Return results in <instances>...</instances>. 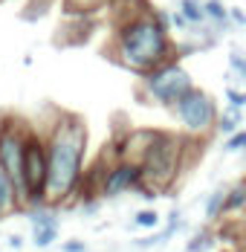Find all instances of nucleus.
<instances>
[{
	"label": "nucleus",
	"instance_id": "1",
	"mask_svg": "<svg viewBox=\"0 0 246 252\" xmlns=\"http://www.w3.org/2000/svg\"><path fill=\"white\" fill-rule=\"evenodd\" d=\"M47 136V203L61 209L78 197L81 180L87 171V125L75 113H58Z\"/></svg>",
	"mask_w": 246,
	"mask_h": 252
},
{
	"label": "nucleus",
	"instance_id": "2",
	"mask_svg": "<svg viewBox=\"0 0 246 252\" xmlns=\"http://www.w3.org/2000/svg\"><path fill=\"white\" fill-rule=\"evenodd\" d=\"M168 15L162 12H151L142 9L133 18H127L116 26V38H113V61L122 64L124 70L136 73L142 78L145 73L162 67L177 58V47H174L171 35H168Z\"/></svg>",
	"mask_w": 246,
	"mask_h": 252
},
{
	"label": "nucleus",
	"instance_id": "3",
	"mask_svg": "<svg viewBox=\"0 0 246 252\" xmlns=\"http://www.w3.org/2000/svg\"><path fill=\"white\" fill-rule=\"evenodd\" d=\"M191 139L171 133V130H154L145 154L139 157V171H142V186L136 194H142L148 200L168 194L177 180L185 168V157H188Z\"/></svg>",
	"mask_w": 246,
	"mask_h": 252
},
{
	"label": "nucleus",
	"instance_id": "4",
	"mask_svg": "<svg viewBox=\"0 0 246 252\" xmlns=\"http://www.w3.org/2000/svg\"><path fill=\"white\" fill-rule=\"evenodd\" d=\"M194 87L197 84L191 78V73L183 67L180 58H174V61H168V64H162V67H156V70H151V73L142 76L139 93L151 104H159V107L171 110L174 104L183 99L188 90H194Z\"/></svg>",
	"mask_w": 246,
	"mask_h": 252
},
{
	"label": "nucleus",
	"instance_id": "5",
	"mask_svg": "<svg viewBox=\"0 0 246 252\" xmlns=\"http://www.w3.org/2000/svg\"><path fill=\"white\" fill-rule=\"evenodd\" d=\"M171 113L188 136H209L217 127V119H220V107H217L215 96L200 90V87L188 90L171 107Z\"/></svg>",
	"mask_w": 246,
	"mask_h": 252
},
{
	"label": "nucleus",
	"instance_id": "6",
	"mask_svg": "<svg viewBox=\"0 0 246 252\" xmlns=\"http://www.w3.org/2000/svg\"><path fill=\"white\" fill-rule=\"evenodd\" d=\"M47 203V136L44 130H29L24 151V194L21 209Z\"/></svg>",
	"mask_w": 246,
	"mask_h": 252
},
{
	"label": "nucleus",
	"instance_id": "7",
	"mask_svg": "<svg viewBox=\"0 0 246 252\" xmlns=\"http://www.w3.org/2000/svg\"><path fill=\"white\" fill-rule=\"evenodd\" d=\"M32 125H26L18 116L0 119V171L9 177L18 189V197L24 194V151Z\"/></svg>",
	"mask_w": 246,
	"mask_h": 252
},
{
	"label": "nucleus",
	"instance_id": "8",
	"mask_svg": "<svg viewBox=\"0 0 246 252\" xmlns=\"http://www.w3.org/2000/svg\"><path fill=\"white\" fill-rule=\"evenodd\" d=\"M139 186H142V171H139V165L130 162V159H113V162L107 165V171H104L98 197H101V200H116V197L130 194V191L136 194Z\"/></svg>",
	"mask_w": 246,
	"mask_h": 252
},
{
	"label": "nucleus",
	"instance_id": "9",
	"mask_svg": "<svg viewBox=\"0 0 246 252\" xmlns=\"http://www.w3.org/2000/svg\"><path fill=\"white\" fill-rule=\"evenodd\" d=\"M26 220L32 229H47V226H61V209L49 206V203H41V206H29L24 209Z\"/></svg>",
	"mask_w": 246,
	"mask_h": 252
},
{
	"label": "nucleus",
	"instance_id": "10",
	"mask_svg": "<svg viewBox=\"0 0 246 252\" xmlns=\"http://www.w3.org/2000/svg\"><path fill=\"white\" fill-rule=\"evenodd\" d=\"M246 212V180L226 186V200H223V218L229 215H244Z\"/></svg>",
	"mask_w": 246,
	"mask_h": 252
},
{
	"label": "nucleus",
	"instance_id": "11",
	"mask_svg": "<svg viewBox=\"0 0 246 252\" xmlns=\"http://www.w3.org/2000/svg\"><path fill=\"white\" fill-rule=\"evenodd\" d=\"M212 250H217V229L212 226V223H206V226H200L188 238L185 252H212Z\"/></svg>",
	"mask_w": 246,
	"mask_h": 252
},
{
	"label": "nucleus",
	"instance_id": "12",
	"mask_svg": "<svg viewBox=\"0 0 246 252\" xmlns=\"http://www.w3.org/2000/svg\"><path fill=\"white\" fill-rule=\"evenodd\" d=\"M21 209V197H18V189L9 177L0 171V218H9L12 212Z\"/></svg>",
	"mask_w": 246,
	"mask_h": 252
},
{
	"label": "nucleus",
	"instance_id": "13",
	"mask_svg": "<svg viewBox=\"0 0 246 252\" xmlns=\"http://www.w3.org/2000/svg\"><path fill=\"white\" fill-rule=\"evenodd\" d=\"M223 200H226V186L215 189V191L206 197V206H203L206 223H217V220H223Z\"/></svg>",
	"mask_w": 246,
	"mask_h": 252
},
{
	"label": "nucleus",
	"instance_id": "14",
	"mask_svg": "<svg viewBox=\"0 0 246 252\" xmlns=\"http://www.w3.org/2000/svg\"><path fill=\"white\" fill-rule=\"evenodd\" d=\"M215 130H220L226 139H229L232 133H238V130H241V110L226 104V110L220 113V119H217V127H215Z\"/></svg>",
	"mask_w": 246,
	"mask_h": 252
},
{
	"label": "nucleus",
	"instance_id": "15",
	"mask_svg": "<svg viewBox=\"0 0 246 252\" xmlns=\"http://www.w3.org/2000/svg\"><path fill=\"white\" fill-rule=\"evenodd\" d=\"M113 0H64V6H67V12H73L78 18H84V15H93L98 9H104V6H110Z\"/></svg>",
	"mask_w": 246,
	"mask_h": 252
},
{
	"label": "nucleus",
	"instance_id": "16",
	"mask_svg": "<svg viewBox=\"0 0 246 252\" xmlns=\"http://www.w3.org/2000/svg\"><path fill=\"white\" fill-rule=\"evenodd\" d=\"M162 226V218L156 209H139L133 215V229H142V232H156Z\"/></svg>",
	"mask_w": 246,
	"mask_h": 252
},
{
	"label": "nucleus",
	"instance_id": "17",
	"mask_svg": "<svg viewBox=\"0 0 246 252\" xmlns=\"http://www.w3.org/2000/svg\"><path fill=\"white\" fill-rule=\"evenodd\" d=\"M203 12H206L209 21H215L217 26L229 29V9L223 6L220 0H206V3H203Z\"/></svg>",
	"mask_w": 246,
	"mask_h": 252
},
{
	"label": "nucleus",
	"instance_id": "18",
	"mask_svg": "<svg viewBox=\"0 0 246 252\" xmlns=\"http://www.w3.org/2000/svg\"><path fill=\"white\" fill-rule=\"evenodd\" d=\"M58 238H61V226L32 229V244H35V250H49Z\"/></svg>",
	"mask_w": 246,
	"mask_h": 252
},
{
	"label": "nucleus",
	"instance_id": "19",
	"mask_svg": "<svg viewBox=\"0 0 246 252\" xmlns=\"http://www.w3.org/2000/svg\"><path fill=\"white\" fill-rule=\"evenodd\" d=\"M171 238L162 232V229H156V232H148L142 238H133V247L136 250H156V247H162V244H168Z\"/></svg>",
	"mask_w": 246,
	"mask_h": 252
},
{
	"label": "nucleus",
	"instance_id": "20",
	"mask_svg": "<svg viewBox=\"0 0 246 252\" xmlns=\"http://www.w3.org/2000/svg\"><path fill=\"white\" fill-rule=\"evenodd\" d=\"M180 12H183V18L188 24H203L206 21V12H203V6L197 0H180Z\"/></svg>",
	"mask_w": 246,
	"mask_h": 252
},
{
	"label": "nucleus",
	"instance_id": "21",
	"mask_svg": "<svg viewBox=\"0 0 246 252\" xmlns=\"http://www.w3.org/2000/svg\"><path fill=\"white\" fill-rule=\"evenodd\" d=\"M159 229H162V232H165L168 238H174V235H177V232L183 229V212H180V209L174 206L171 212H168V218H165V223H162Z\"/></svg>",
	"mask_w": 246,
	"mask_h": 252
},
{
	"label": "nucleus",
	"instance_id": "22",
	"mask_svg": "<svg viewBox=\"0 0 246 252\" xmlns=\"http://www.w3.org/2000/svg\"><path fill=\"white\" fill-rule=\"evenodd\" d=\"M223 151H226V154L246 151V130H238V133H232V136L223 142Z\"/></svg>",
	"mask_w": 246,
	"mask_h": 252
},
{
	"label": "nucleus",
	"instance_id": "23",
	"mask_svg": "<svg viewBox=\"0 0 246 252\" xmlns=\"http://www.w3.org/2000/svg\"><path fill=\"white\" fill-rule=\"evenodd\" d=\"M226 104H229V107H238V110H244V107H246V90L226 87Z\"/></svg>",
	"mask_w": 246,
	"mask_h": 252
},
{
	"label": "nucleus",
	"instance_id": "24",
	"mask_svg": "<svg viewBox=\"0 0 246 252\" xmlns=\"http://www.w3.org/2000/svg\"><path fill=\"white\" fill-rule=\"evenodd\" d=\"M61 252H90V247L81 238H67V241H61Z\"/></svg>",
	"mask_w": 246,
	"mask_h": 252
},
{
	"label": "nucleus",
	"instance_id": "25",
	"mask_svg": "<svg viewBox=\"0 0 246 252\" xmlns=\"http://www.w3.org/2000/svg\"><path fill=\"white\" fill-rule=\"evenodd\" d=\"M229 64H232V70H235L241 78H246V55H241V52H232V55H229Z\"/></svg>",
	"mask_w": 246,
	"mask_h": 252
},
{
	"label": "nucleus",
	"instance_id": "26",
	"mask_svg": "<svg viewBox=\"0 0 246 252\" xmlns=\"http://www.w3.org/2000/svg\"><path fill=\"white\" fill-rule=\"evenodd\" d=\"M98 206H101L98 200H81V206H78V212H81L84 218H90V215H96V212H98Z\"/></svg>",
	"mask_w": 246,
	"mask_h": 252
},
{
	"label": "nucleus",
	"instance_id": "27",
	"mask_svg": "<svg viewBox=\"0 0 246 252\" xmlns=\"http://www.w3.org/2000/svg\"><path fill=\"white\" fill-rule=\"evenodd\" d=\"M168 21H171V26H177V29H188V21L183 18V12H174Z\"/></svg>",
	"mask_w": 246,
	"mask_h": 252
},
{
	"label": "nucleus",
	"instance_id": "28",
	"mask_svg": "<svg viewBox=\"0 0 246 252\" xmlns=\"http://www.w3.org/2000/svg\"><path fill=\"white\" fill-rule=\"evenodd\" d=\"M229 18H232L238 26H246V15L241 12V9H229Z\"/></svg>",
	"mask_w": 246,
	"mask_h": 252
},
{
	"label": "nucleus",
	"instance_id": "29",
	"mask_svg": "<svg viewBox=\"0 0 246 252\" xmlns=\"http://www.w3.org/2000/svg\"><path fill=\"white\" fill-rule=\"evenodd\" d=\"M9 247H12V250H21V247H24V238H21V235H9Z\"/></svg>",
	"mask_w": 246,
	"mask_h": 252
},
{
	"label": "nucleus",
	"instance_id": "30",
	"mask_svg": "<svg viewBox=\"0 0 246 252\" xmlns=\"http://www.w3.org/2000/svg\"><path fill=\"white\" fill-rule=\"evenodd\" d=\"M220 252H235V250H220Z\"/></svg>",
	"mask_w": 246,
	"mask_h": 252
},
{
	"label": "nucleus",
	"instance_id": "31",
	"mask_svg": "<svg viewBox=\"0 0 246 252\" xmlns=\"http://www.w3.org/2000/svg\"><path fill=\"white\" fill-rule=\"evenodd\" d=\"M244 180H246V177H244Z\"/></svg>",
	"mask_w": 246,
	"mask_h": 252
}]
</instances>
